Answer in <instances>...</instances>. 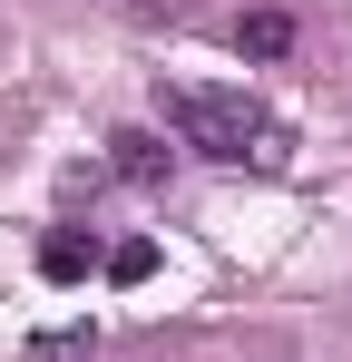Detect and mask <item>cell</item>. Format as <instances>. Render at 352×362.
I'll return each mask as SVG.
<instances>
[{"mask_svg":"<svg viewBox=\"0 0 352 362\" xmlns=\"http://www.w3.org/2000/svg\"><path fill=\"white\" fill-rule=\"evenodd\" d=\"M157 118L176 127V147H196V157H216V167H245L254 137H264V118H254L245 98H225V88H157Z\"/></svg>","mask_w":352,"mask_h":362,"instance_id":"6da1fadb","label":"cell"},{"mask_svg":"<svg viewBox=\"0 0 352 362\" xmlns=\"http://www.w3.org/2000/svg\"><path fill=\"white\" fill-rule=\"evenodd\" d=\"M108 167L127 186H167V137H157V127H117V137H108Z\"/></svg>","mask_w":352,"mask_h":362,"instance_id":"7a4b0ae2","label":"cell"},{"mask_svg":"<svg viewBox=\"0 0 352 362\" xmlns=\"http://www.w3.org/2000/svg\"><path fill=\"white\" fill-rule=\"evenodd\" d=\"M235 49H245V59H284L293 20H284V10H245V20H235Z\"/></svg>","mask_w":352,"mask_h":362,"instance_id":"3957f363","label":"cell"},{"mask_svg":"<svg viewBox=\"0 0 352 362\" xmlns=\"http://www.w3.org/2000/svg\"><path fill=\"white\" fill-rule=\"evenodd\" d=\"M88 264H98V245L78 235V226H59V235L40 245V274H49V284H78V274H88Z\"/></svg>","mask_w":352,"mask_h":362,"instance_id":"277c9868","label":"cell"},{"mask_svg":"<svg viewBox=\"0 0 352 362\" xmlns=\"http://www.w3.org/2000/svg\"><path fill=\"white\" fill-rule=\"evenodd\" d=\"M147 274H157V245H147V235L108 245V284H147Z\"/></svg>","mask_w":352,"mask_h":362,"instance_id":"5b68a950","label":"cell"},{"mask_svg":"<svg viewBox=\"0 0 352 362\" xmlns=\"http://www.w3.org/2000/svg\"><path fill=\"white\" fill-rule=\"evenodd\" d=\"M88 353H98L88 323H69V333H40V343H30V362H88Z\"/></svg>","mask_w":352,"mask_h":362,"instance_id":"8992f818","label":"cell"}]
</instances>
